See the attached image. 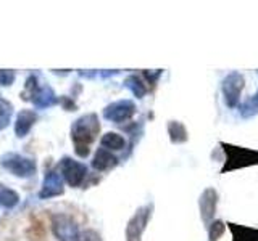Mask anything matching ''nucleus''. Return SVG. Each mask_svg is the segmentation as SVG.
Returning a JSON list of instances; mask_svg holds the SVG:
<instances>
[{
	"label": "nucleus",
	"mask_w": 258,
	"mask_h": 241,
	"mask_svg": "<svg viewBox=\"0 0 258 241\" xmlns=\"http://www.w3.org/2000/svg\"><path fill=\"white\" fill-rule=\"evenodd\" d=\"M100 132L99 116L95 112H89L78 117L71 126V140L75 143V153L81 158L89 156V145H91Z\"/></svg>",
	"instance_id": "f257e3e1"
},
{
	"label": "nucleus",
	"mask_w": 258,
	"mask_h": 241,
	"mask_svg": "<svg viewBox=\"0 0 258 241\" xmlns=\"http://www.w3.org/2000/svg\"><path fill=\"white\" fill-rule=\"evenodd\" d=\"M221 147L224 148L226 153V163L221 169V174L258 164V150L234 147V145L229 143H221Z\"/></svg>",
	"instance_id": "f03ea898"
},
{
	"label": "nucleus",
	"mask_w": 258,
	"mask_h": 241,
	"mask_svg": "<svg viewBox=\"0 0 258 241\" xmlns=\"http://www.w3.org/2000/svg\"><path fill=\"white\" fill-rule=\"evenodd\" d=\"M0 166H2L7 172H10L21 179H28L37 172V163L32 158L18 155V153H5L0 158Z\"/></svg>",
	"instance_id": "7ed1b4c3"
},
{
	"label": "nucleus",
	"mask_w": 258,
	"mask_h": 241,
	"mask_svg": "<svg viewBox=\"0 0 258 241\" xmlns=\"http://www.w3.org/2000/svg\"><path fill=\"white\" fill-rule=\"evenodd\" d=\"M58 167H60V175L63 177V180L73 188L81 187V183H83L87 177V167L81 163V161H76L73 158H68V156L61 158Z\"/></svg>",
	"instance_id": "20e7f679"
},
{
	"label": "nucleus",
	"mask_w": 258,
	"mask_h": 241,
	"mask_svg": "<svg viewBox=\"0 0 258 241\" xmlns=\"http://www.w3.org/2000/svg\"><path fill=\"white\" fill-rule=\"evenodd\" d=\"M152 217V206H142L126 225V241H142V235Z\"/></svg>",
	"instance_id": "39448f33"
},
{
	"label": "nucleus",
	"mask_w": 258,
	"mask_h": 241,
	"mask_svg": "<svg viewBox=\"0 0 258 241\" xmlns=\"http://www.w3.org/2000/svg\"><path fill=\"white\" fill-rule=\"evenodd\" d=\"M52 233L58 241H76L79 235L78 223L67 214H56L52 217Z\"/></svg>",
	"instance_id": "423d86ee"
},
{
	"label": "nucleus",
	"mask_w": 258,
	"mask_h": 241,
	"mask_svg": "<svg viewBox=\"0 0 258 241\" xmlns=\"http://www.w3.org/2000/svg\"><path fill=\"white\" fill-rule=\"evenodd\" d=\"M136 114V103L133 100H118L110 103L103 109V117L111 120V123H124Z\"/></svg>",
	"instance_id": "0eeeda50"
},
{
	"label": "nucleus",
	"mask_w": 258,
	"mask_h": 241,
	"mask_svg": "<svg viewBox=\"0 0 258 241\" xmlns=\"http://www.w3.org/2000/svg\"><path fill=\"white\" fill-rule=\"evenodd\" d=\"M244 90V77L239 72H231L223 80V95L224 101L229 108H236L239 104L240 93Z\"/></svg>",
	"instance_id": "6e6552de"
},
{
	"label": "nucleus",
	"mask_w": 258,
	"mask_h": 241,
	"mask_svg": "<svg viewBox=\"0 0 258 241\" xmlns=\"http://www.w3.org/2000/svg\"><path fill=\"white\" fill-rule=\"evenodd\" d=\"M64 187H63V177L60 172L56 171H48L44 177V183L42 188L39 191V198L40 199H48V198H55L63 195Z\"/></svg>",
	"instance_id": "1a4fd4ad"
},
{
	"label": "nucleus",
	"mask_w": 258,
	"mask_h": 241,
	"mask_svg": "<svg viewBox=\"0 0 258 241\" xmlns=\"http://www.w3.org/2000/svg\"><path fill=\"white\" fill-rule=\"evenodd\" d=\"M218 206V191L215 188H205L204 193L200 195L199 207H200V217L207 225L212 223L213 217L216 214Z\"/></svg>",
	"instance_id": "9d476101"
},
{
	"label": "nucleus",
	"mask_w": 258,
	"mask_h": 241,
	"mask_svg": "<svg viewBox=\"0 0 258 241\" xmlns=\"http://www.w3.org/2000/svg\"><path fill=\"white\" fill-rule=\"evenodd\" d=\"M28 100H31V103L34 104L36 108L45 109L48 106H53V104L56 103V95L52 90L50 85L44 84V85H37L34 90L31 92Z\"/></svg>",
	"instance_id": "9b49d317"
},
{
	"label": "nucleus",
	"mask_w": 258,
	"mask_h": 241,
	"mask_svg": "<svg viewBox=\"0 0 258 241\" xmlns=\"http://www.w3.org/2000/svg\"><path fill=\"white\" fill-rule=\"evenodd\" d=\"M37 112L34 109H21L18 114H16V120H15V135L18 139H23L29 134V131L37 123Z\"/></svg>",
	"instance_id": "f8f14e48"
},
{
	"label": "nucleus",
	"mask_w": 258,
	"mask_h": 241,
	"mask_svg": "<svg viewBox=\"0 0 258 241\" xmlns=\"http://www.w3.org/2000/svg\"><path fill=\"white\" fill-rule=\"evenodd\" d=\"M118 164V158L113 155L111 151L105 150V148H99L95 151L94 159H92V167L95 171L99 172H105V171H110Z\"/></svg>",
	"instance_id": "ddd939ff"
},
{
	"label": "nucleus",
	"mask_w": 258,
	"mask_h": 241,
	"mask_svg": "<svg viewBox=\"0 0 258 241\" xmlns=\"http://www.w3.org/2000/svg\"><path fill=\"white\" fill-rule=\"evenodd\" d=\"M228 227L231 230L232 241H258V228L247 227V225H239L229 222Z\"/></svg>",
	"instance_id": "4468645a"
},
{
	"label": "nucleus",
	"mask_w": 258,
	"mask_h": 241,
	"mask_svg": "<svg viewBox=\"0 0 258 241\" xmlns=\"http://www.w3.org/2000/svg\"><path fill=\"white\" fill-rule=\"evenodd\" d=\"M168 134H169V140H171V143H174V145L185 143L189 140L187 129H185V126L182 123H179V120H169Z\"/></svg>",
	"instance_id": "2eb2a0df"
},
{
	"label": "nucleus",
	"mask_w": 258,
	"mask_h": 241,
	"mask_svg": "<svg viewBox=\"0 0 258 241\" xmlns=\"http://www.w3.org/2000/svg\"><path fill=\"white\" fill-rule=\"evenodd\" d=\"M100 147L108 151H121L126 147V140L123 135L116 132H107L100 139Z\"/></svg>",
	"instance_id": "dca6fc26"
},
{
	"label": "nucleus",
	"mask_w": 258,
	"mask_h": 241,
	"mask_svg": "<svg viewBox=\"0 0 258 241\" xmlns=\"http://www.w3.org/2000/svg\"><path fill=\"white\" fill-rule=\"evenodd\" d=\"M124 87L129 88V90H131L134 93V96H137V98H142V96L147 93V85H145L144 80L139 76H136V74L126 77Z\"/></svg>",
	"instance_id": "f3484780"
},
{
	"label": "nucleus",
	"mask_w": 258,
	"mask_h": 241,
	"mask_svg": "<svg viewBox=\"0 0 258 241\" xmlns=\"http://www.w3.org/2000/svg\"><path fill=\"white\" fill-rule=\"evenodd\" d=\"M20 203V195L12 188H0V204L7 209H12Z\"/></svg>",
	"instance_id": "a211bd4d"
},
{
	"label": "nucleus",
	"mask_w": 258,
	"mask_h": 241,
	"mask_svg": "<svg viewBox=\"0 0 258 241\" xmlns=\"http://www.w3.org/2000/svg\"><path fill=\"white\" fill-rule=\"evenodd\" d=\"M12 116H13L12 103L7 100H0V132L8 127V124H10V120H12Z\"/></svg>",
	"instance_id": "6ab92c4d"
},
{
	"label": "nucleus",
	"mask_w": 258,
	"mask_h": 241,
	"mask_svg": "<svg viewBox=\"0 0 258 241\" xmlns=\"http://www.w3.org/2000/svg\"><path fill=\"white\" fill-rule=\"evenodd\" d=\"M226 231V223L223 220H215L208 227V241H218Z\"/></svg>",
	"instance_id": "aec40b11"
},
{
	"label": "nucleus",
	"mask_w": 258,
	"mask_h": 241,
	"mask_svg": "<svg viewBox=\"0 0 258 241\" xmlns=\"http://www.w3.org/2000/svg\"><path fill=\"white\" fill-rule=\"evenodd\" d=\"M76 241H102L100 235L97 233L95 230H91V228H87V230H83V231H79V235H78V239Z\"/></svg>",
	"instance_id": "412c9836"
},
{
	"label": "nucleus",
	"mask_w": 258,
	"mask_h": 241,
	"mask_svg": "<svg viewBox=\"0 0 258 241\" xmlns=\"http://www.w3.org/2000/svg\"><path fill=\"white\" fill-rule=\"evenodd\" d=\"M15 80V71L12 69H0V85H12Z\"/></svg>",
	"instance_id": "4be33fe9"
},
{
	"label": "nucleus",
	"mask_w": 258,
	"mask_h": 241,
	"mask_svg": "<svg viewBox=\"0 0 258 241\" xmlns=\"http://www.w3.org/2000/svg\"><path fill=\"white\" fill-rule=\"evenodd\" d=\"M144 76L147 77V80H149L150 84H155L157 79L161 76V69H158L157 72H153V74H152V72H149V71H144Z\"/></svg>",
	"instance_id": "5701e85b"
},
{
	"label": "nucleus",
	"mask_w": 258,
	"mask_h": 241,
	"mask_svg": "<svg viewBox=\"0 0 258 241\" xmlns=\"http://www.w3.org/2000/svg\"><path fill=\"white\" fill-rule=\"evenodd\" d=\"M61 101H63V104H64V108H71V111H75V109H76V104L73 103L71 100H68V98H63Z\"/></svg>",
	"instance_id": "b1692460"
},
{
	"label": "nucleus",
	"mask_w": 258,
	"mask_h": 241,
	"mask_svg": "<svg viewBox=\"0 0 258 241\" xmlns=\"http://www.w3.org/2000/svg\"><path fill=\"white\" fill-rule=\"evenodd\" d=\"M250 101H252V104H253V106H256V108H258V93H256V95L253 96V98L250 100Z\"/></svg>",
	"instance_id": "393cba45"
}]
</instances>
